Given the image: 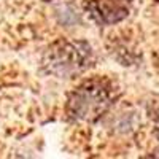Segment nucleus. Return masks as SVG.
Instances as JSON below:
<instances>
[{"label":"nucleus","instance_id":"f257e3e1","mask_svg":"<svg viewBox=\"0 0 159 159\" xmlns=\"http://www.w3.org/2000/svg\"><path fill=\"white\" fill-rule=\"evenodd\" d=\"M121 96L118 84L107 76H91L78 83L67 96L65 115L72 123L91 124L108 113Z\"/></svg>","mask_w":159,"mask_h":159},{"label":"nucleus","instance_id":"f03ea898","mask_svg":"<svg viewBox=\"0 0 159 159\" xmlns=\"http://www.w3.org/2000/svg\"><path fill=\"white\" fill-rule=\"evenodd\" d=\"M94 62V49L88 42L62 38L46 48L42 57V67L48 75L67 80L84 73Z\"/></svg>","mask_w":159,"mask_h":159},{"label":"nucleus","instance_id":"7ed1b4c3","mask_svg":"<svg viewBox=\"0 0 159 159\" xmlns=\"http://www.w3.org/2000/svg\"><path fill=\"white\" fill-rule=\"evenodd\" d=\"M132 10V0H84L83 11L97 25H115L124 21Z\"/></svg>","mask_w":159,"mask_h":159},{"label":"nucleus","instance_id":"20e7f679","mask_svg":"<svg viewBox=\"0 0 159 159\" xmlns=\"http://www.w3.org/2000/svg\"><path fill=\"white\" fill-rule=\"evenodd\" d=\"M147 113L153 126V134L159 140V99H153L147 105Z\"/></svg>","mask_w":159,"mask_h":159},{"label":"nucleus","instance_id":"39448f33","mask_svg":"<svg viewBox=\"0 0 159 159\" xmlns=\"http://www.w3.org/2000/svg\"><path fill=\"white\" fill-rule=\"evenodd\" d=\"M42 2H54V0H42Z\"/></svg>","mask_w":159,"mask_h":159}]
</instances>
